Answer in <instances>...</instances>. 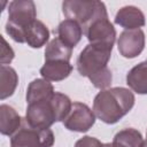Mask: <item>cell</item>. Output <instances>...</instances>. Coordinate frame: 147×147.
<instances>
[{
    "label": "cell",
    "instance_id": "1",
    "mask_svg": "<svg viewBox=\"0 0 147 147\" xmlns=\"http://www.w3.org/2000/svg\"><path fill=\"white\" fill-rule=\"evenodd\" d=\"M113 46L107 44H88L77 57V70L80 76L87 77L99 90L109 88L113 75L108 68Z\"/></svg>",
    "mask_w": 147,
    "mask_h": 147
},
{
    "label": "cell",
    "instance_id": "2",
    "mask_svg": "<svg viewBox=\"0 0 147 147\" xmlns=\"http://www.w3.org/2000/svg\"><path fill=\"white\" fill-rule=\"evenodd\" d=\"M134 94L125 87H110L100 91L93 100L95 117L106 124H115L134 106Z\"/></svg>",
    "mask_w": 147,
    "mask_h": 147
},
{
    "label": "cell",
    "instance_id": "3",
    "mask_svg": "<svg viewBox=\"0 0 147 147\" xmlns=\"http://www.w3.org/2000/svg\"><path fill=\"white\" fill-rule=\"evenodd\" d=\"M36 5L32 0H14L8 5L7 34L16 42H25V32L37 20Z\"/></svg>",
    "mask_w": 147,
    "mask_h": 147
},
{
    "label": "cell",
    "instance_id": "4",
    "mask_svg": "<svg viewBox=\"0 0 147 147\" xmlns=\"http://www.w3.org/2000/svg\"><path fill=\"white\" fill-rule=\"evenodd\" d=\"M62 11L68 20H74L84 28L95 17L106 14L107 8L99 0H65L62 2Z\"/></svg>",
    "mask_w": 147,
    "mask_h": 147
},
{
    "label": "cell",
    "instance_id": "5",
    "mask_svg": "<svg viewBox=\"0 0 147 147\" xmlns=\"http://www.w3.org/2000/svg\"><path fill=\"white\" fill-rule=\"evenodd\" d=\"M53 145L54 133L51 129L33 127L25 118L10 138V147H52Z\"/></svg>",
    "mask_w": 147,
    "mask_h": 147
},
{
    "label": "cell",
    "instance_id": "6",
    "mask_svg": "<svg viewBox=\"0 0 147 147\" xmlns=\"http://www.w3.org/2000/svg\"><path fill=\"white\" fill-rule=\"evenodd\" d=\"M52 98L47 100L28 103L25 121L31 126L38 129H49L54 123L57 122Z\"/></svg>",
    "mask_w": 147,
    "mask_h": 147
},
{
    "label": "cell",
    "instance_id": "7",
    "mask_svg": "<svg viewBox=\"0 0 147 147\" xmlns=\"http://www.w3.org/2000/svg\"><path fill=\"white\" fill-rule=\"evenodd\" d=\"M83 31L90 44H107L110 46L115 44L116 30L108 18V13L95 17L83 28Z\"/></svg>",
    "mask_w": 147,
    "mask_h": 147
},
{
    "label": "cell",
    "instance_id": "8",
    "mask_svg": "<svg viewBox=\"0 0 147 147\" xmlns=\"http://www.w3.org/2000/svg\"><path fill=\"white\" fill-rule=\"evenodd\" d=\"M64 127L74 132H87L95 123V115L83 102H74L70 113L62 122Z\"/></svg>",
    "mask_w": 147,
    "mask_h": 147
},
{
    "label": "cell",
    "instance_id": "9",
    "mask_svg": "<svg viewBox=\"0 0 147 147\" xmlns=\"http://www.w3.org/2000/svg\"><path fill=\"white\" fill-rule=\"evenodd\" d=\"M119 54L126 59H134L145 48V33L141 29L124 30L117 39Z\"/></svg>",
    "mask_w": 147,
    "mask_h": 147
},
{
    "label": "cell",
    "instance_id": "10",
    "mask_svg": "<svg viewBox=\"0 0 147 147\" xmlns=\"http://www.w3.org/2000/svg\"><path fill=\"white\" fill-rule=\"evenodd\" d=\"M114 22L125 30H137L146 24L144 13L136 6H124L115 15Z\"/></svg>",
    "mask_w": 147,
    "mask_h": 147
},
{
    "label": "cell",
    "instance_id": "11",
    "mask_svg": "<svg viewBox=\"0 0 147 147\" xmlns=\"http://www.w3.org/2000/svg\"><path fill=\"white\" fill-rule=\"evenodd\" d=\"M71 71L72 65L70 62L63 60L45 61L44 65L40 68L41 77L48 82H61L69 77Z\"/></svg>",
    "mask_w": 147,
    "mask_h": 147
},
{
    "label": "cell",
    "instance_id": "12",
    "mask_svg": "<svg viewBox=\"0 0 147 147\" xmlns=\"http://www.w3.org/2000/svg\"><path fill=\"white\" fill-rule=\"evenodd\" d=\"M83 32L82 25L74 20L65 18L57 26V37L70 48L77 46L82 39Z\"/></svg>",
    "mask_w": 147,
    "mask_h": 147
},
{
    "label": "cell",
    "instance_id": "13",
    "mask_svg": "<svg viewBox=\"0 0 147 147\" xmlns=\"http://www.w3.org/2000/svg\"><path fill=\"white\" fill-rule=\"evenodd\" d=\"M23 118L17 114V111L8 106L1 105L0 106V132L3 136L11 137L22 125Z\"/></svg>",
    "mask_w": 147,
    "mask_h": 147
},
{
    "label": "cell",
    "instance_id": "14",
    "mask_svg": "<svg viewBox=\"0 0 147 147\" xmlns=\"http://www.w3.org/2000/svg\"><path fill=\"white\" fill-rule=\"evenodd\" d=\"M127 86L138 94H147V61L134 65L126 74Z\"/></svg>",
    "mask_w": 147,
    "mask_h": 147
},
{
    "label": "cell",
    "instance_id": "15",
    "mask_svg": "<svg viewBox=\"0 0 147 147\" xmlns=\"http://www.w3.org/2000/svg\"><path fill=\"white\" fill-rule=\"evenodd\" d=\"M54 93V87L51 82L44 78H37L29 84L25 98L28 103H32L41 100H47L52 98Z\"/></svg>",
    "mask_w": 147,
    "mask_h": 147
},
{
    "label": "cell",
    "instance_id": "16",
    "mask_svg": "<svg viewBox=\"0 0 147 147\" xmlns=\"http://www.w3.org/2000/svg\"><path fill=\"white\" fill-rule=\"evenodd\" d=\"M49 39L48 28L39 20H36L25 32V42L32 48H40Z\"/></svg>",
    "mask_w": 147,
    "mask_h": 147
},
{
    "label": "cell",
    "instance_id": "17",
    "mask_svg": "<svg viewBox=\"0 0 147 147\" xmlns=\"http://www.w3.org/2000/svg\"><path fill=\"white\" fill-rule=\"evenodd\" d=\"M0 99L5 100L11 96L18 84V76L14 68L10 65L0 67Z\"/></svg>",
    "mask_w": 147,
    "mask_h": 147
},
{
    "label": "cell",
    "instance_id": "18",
    "mask_svg": "<svg viewBox=\"0 0 147 147\" xmlns=\"http://www.w3.org/2000/svg\"><path fill=\"white\" fill-rule=\"evenodd\" d=\"M72 55V48L67 46L59 37L52 39L45 49V61L52 60H63L69 61Z\"/></svg>",
    "mask_w": 147,
    "mask_h": 147
},
{
    "label": "cell",
    "instance_id": "19",
    "mask_svg": "<svg viewBox=\"0 0 147 147\" xmlns=\"http://www.w3.org/2000/svg\"><path fill=\"white\" fill-rule=\"evenodd\" d=\"M113 142L118 147H141L144 139L138 130L127 127L118 131L115 134Z\"/></svg>",
    "mask_w": 147,
    "mask_h": 147
},
{
    "label": "cell",
    "instance_id": "20",
    "mask_svg": "<svg viewBox=\"0 0 147 147\" xmlns=\"http://www.w3.org/2000/svg\"><path fill=\"white\" fill-rule=\"evenodd\" d=\"M15 56V53L13 48L8 45L5 38H2V47H1V65H6L7 63H10Z\"/></svg>",
    "mask_w": 147,
    "mask_h": 147
},
{
    "label": "cell",
    "instance_id": "21",
    "mask_svg": "<svg viewBox=\"0 0 147 147\" xmlns=\"http://www.w3.org/2000/svg\"><path fill=\"white\" fill-rule=\"evenodd\" d=\"M103 144L94 138V137H90V136H85L80 139H78L75 144V147H102Z\"/></svg>",
    "mask_w": 147,
    "mask_h": 147
},
{
    "label": "cell",
    "instance_id": "22",
    "mask_svg": "<svg viewBox=\"0 0 147 147\" xmlns=\"http://www.w3.org/2000/svg\"><path fill=\"white\" fill-rule=\"evenodd\" d=\"M102 147H118V146H116L114 142H107V144H103Z\"/></svg>",
    "mask_w": 147,
    "mask_h": 147
},
{
    "label": "cell",
    "instance_id": "23",
    "mask_svg": "<svg viewBox=\"0 0 147 147\" xmlns=\"http://www.w3.org/2000/svg\"><path fill=\"white\" fill-rule=\"evenodd\" d=\"M141 147H147V139H146V140H144V142H142Z\"/></svg>",
    "mask_w": 147,
    "mask_h": 147
},
{
    "label": "cell",
    "instance_id": "24",
    "mask_svg": "<svg viewBox=\"0 0 147 147\" xmlns=\"http://www.w3.org/2000/svg\"><path fill=\"white\" fill-rule=\"evenodd\" d=\"M146 136H147V133H146Z\"/></svg>",
    "mask_w": 147,
    "mask_h": 147
}]
</instances>
